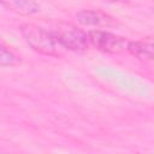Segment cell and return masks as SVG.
Returning <instances> with one entry per match:
<instances>
[{"instance_id": "obj_5", "label": "cell", "mask_w": 154, "mask_h": 154, "mask_svg": "<svg viewBox=\"0 0 154 154\" xmlns=\"http://www.w3.org/2000/svg\"><path fill=\"white\" fill-rule=\"evenodd\" d=\"M153 40L147 37L140 41L128 42L126 51H129L135 58L140 60H152L153 59Z\"/></svg>"}, {"instance_id": "obj_1", "label": "cell", "mask_w": 154, "mask_h": 154, "mask_svg": "<svg viewBox=\"0 0 154 154\" xmlns=\"http://www.w3.org/2000/svg\"><path fill=\"white\" fill-rule=\"evenodd\" d=\"M20 34L26 43L36 52L45 55L58 57L63 53V46L55 40L49 30H46L36 24H23L20 26Z\"/></svg>"}, {"instance_id": "obj_4", "label": "cell", "mask_w": 154, "mask_h": 154, "mask_svg": "<svg viewBox=\"0 0 154 154\" xmlns=\"http://www.w3.org/2000/svg\"><path fill=\"white\" fill-rule=\"evenodd\" d=\"M76 18L78 23H81L82 25H87V26L108 28V26H114L117 24V20L113 17L101 11L83 10L76 14Z\"/></svg>"}, {"instance_id": "obj_7", "label": "cell", "mask_w": 154, "mask_h": 154, "mask_svg": "<svg viewBox=\"0 0 154 154\" xmlns=\"http://www.w3.org/2000/svg\"><path fill=\"white\" fill-rule=\"evenodd\" d=\"M18 63L17 55L7 47L0 45V66H13Z\"/></svg>"}, {"instance_id": "obj_6", "label": "cell", "mask_w": 154, "mask_h": 154, "mask_svg": "<svg viewBox=\"0 0 154 154\" xmlns=\"http://www.w3.org/2000/svg\"><path fill=\"white\" fill-rule=\"evenodd\" d=\"M0 4L6 8L22 14H32L40 8L34 0H0Z\"/></svg>"}, {"instance_id": "obj_8", "label": "cell", "mask_w": 154, "mask_h": 154, "mask_svg": "<svg viewBox=\"0 0 154 154\" xmlns=\"http://www.w3.org/2000/svg\"><path fill=\"white\" fill-rule=\"evenodd\" d=\"M107 1H114V2H123V1H128V0H107Z\"/></svg>"}, {"instance_id": "obj_2", "label": "cell", "mask_w": 154, "mask_h": 154, "mask_svg": "<svg viewBox=\"0 0 154 154\" xmlns=\"http://www.w3.org/2000/svg\"><path fill=\"white\" fill-rule=\"evenodd\" d=\"M49 31L63 46V48L71 51H84L89 46L88 34L71 23L59 22Z\"/></svg>"}, {"instance_id": "obj_3", "label": "cell", "mask_w": 154, "mask_h": 154, "mask_svg": "<svg viewBox=\"0 0 154 154\" xmlns=\"http://www.w3.org/2000/svg\"><path fill=\"white\" fill-rule=\"evenodd\" d=\"M88 38L89 43L103 53L118 54L126 51L128 47V41L124 37L108 31L91 30L88 32Z\"/></svg>"}]
</instances>
